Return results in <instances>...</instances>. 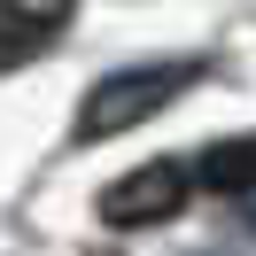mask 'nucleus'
<instances>
[{
    "label": "nucleus",
    "mask_w": 256,
    "mask_h": 256,
    "mask_svg": "<svg viewBox=\"0 0 256 256\" xmlns=\"http://www.w3.org/2000/svg\"><path fill=\"white\" fill-rule=\"evenodd\" d=\"M186 178L202 194H256V132H225V140H210L202 156L186 163Z\"/></svg>",
    "instance_id": "obj_4"
},
{
    "label": "nucleus",
    "mask_w": 256,
    "mask_h": 256,
    "mask_svg": "<svg viewBox=\"0 0 256 256\" xmlns=\"http://www.w3.org/2000/svg\"><path fill=\"white\" fill-rule=\"evenodd\" d=\"M202 78H210L202 54H148V62H124L109 78H94L86 101H78V124H70V148H101V140L140 132L148 116H163L171 101H186Z\"/></svg>",
    "instance_id": "obj_1"
},
{
    "label": "nucleus",
    "mask_w": 256,
    "mask_h": 256,
    "mask_svg": "<svg viewBox=\"0 0 256 256\" xmlns=\"http://www.w3.org/2000/svg\"><path fill=\"white\" fill-rule=\"evenodd\" d=\"M186 202H194L186 163H178V156H156V163H140V171L109 178V186L94 194V218L109 225V233H148V225H171Z\"/></svg>",
    "instance_id": "obj_2"
},
{
    "label": "nucleus",
    "mask_w": 256,
    "mask_h": 256,
    "mask_svg": "<svg viewBox=\"0 0 256 256\" xmlns=\"http://www.w3.org/2000/svg\"><path fill=\"white\" fill-rule=\"evenodd\" d=\"M70 39V8H0V70H32L47 47Z\"/></svg>",
    "instance_id": "obj_3"
}]
</instances>
